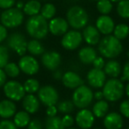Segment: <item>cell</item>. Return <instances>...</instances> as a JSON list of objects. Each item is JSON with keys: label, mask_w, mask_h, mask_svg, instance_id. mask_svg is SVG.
Wrapping results in <instances>:
<instances>
[{"label": "cell", "mask_w": 129, "mask_h": 129, "mask_svg": "<svg viewBox=\"0 0 129 129\" xmlns=\"http://www.w3.org/2000/svg\"><path fill=\"white\" fill-rule=\"evenodd\" d=\"M41 60L43 67H45L49 70L53 71L59 67L61 63V56L58 52L55 51V50L43 52Z\"/></svg>", "instance_id": "cell-15"}, {"label": "cell", "mask_w": 129, "mask_h": 129, "mask_svg": "<svg viewBox=\"0 0 129 129\" xmlns=\"http://www.w3.org/2000/svg\"><path fill=\"white\" fill-rule=\"evenodd\" d=\"M119 111L122 116L129 118V99L125 100L120 104L119 105Z\"/></svg>", "instance_id": "cell-37"}, {"label": "cell", "mask_w": 129, "mask_h": 129, "mask_svg": "<svg viewBox=\"0 0 129 129\" xmlns=\"http://www.w3.org/2000/svg\"><path fill=\"white\" fill-rule=\"evenodd\" d=\"M7 45L11 50L15 51L19 56H24L27 52V42L24 35L20 32L11 34L7 37Z\"/></svg>", "instance_id": "cell-8"}, {"label": "cell", "mask_w": 129, "mask_h": 129, "mask_svg": "<svg viewBox=\"0 0 129 129\" xmlns=\"http://www.w3.org/2000/svg\"><path fill=\"white\" fill-rule=\"evenodd\" d=\"M82 35L76 29L67 31L61 39V45L64 49L68 50H74L81 45L82 42Z\"/></svg>", "instance_id": "cell-10"}, {"label": "cell", "mask_w": 129, "mask_h": 129, "mask_svg": "<svg viewBox=\"0 0 129 129\" xmlns=\"http://www.w3.org/2000/svg\"><path fill=\"white\" fill-rule=\"evenodd\" d=\"M117 13L123 19H129V0H121L117 6Z\"/></svg>", "instance_id": "cell-32"}, {"label": "cell", "mask_w": 129, "mask_h": 129, "mask_svg": "<svg viewBox=\"0 0 129 129\" xmlns=\"http://www.w3.org/2000/svg\"><path fill=\"white\" fill-rule=\"evenodd\" d=\"M38 99L47 107L50 105H55L58 102V93L57 89L50 85L43 86L38 90Z\"/></svg>", "instance_id": "cell-9"}, {"label": "cell", "mask_w": 129, "mask_h": 129, "mask_svg": "<svg viewBox=\"0 0 129 129\" xmlns=\"http://www.w3.org/2000/svg\"><path fill=\"white\" fill-rule=\"evenodd\" d=\"M0 129H17L13 121L9 119H3L0 121Z\"/></svg>", "instance_id": "cell-38"}, {"label": "cell", "mask_w": 129, "mask_h": 129, "mask_svg": "<svg viewBox=\"0 0 129 129\" xmlns=\"http://www.w3.org/2000/svg\"><path fill=\"white\" fill-rule=\"evenodd\" d=\"M41 8V3L38 0H29L26 4H24V7L22 10H23V13L30 17L39 14Z\"/></svg>", "instance_id": "cell-24"}, {"label": "cell", "mask_w": 129, "mask_h": 129, "mask_svg": "<svg viewBox=\"0 0 129 129\" xmlns=\"http://www.w3.org/2000/svg\"><path fill=\"white\" fill-rule=\"evenodd\" d=\"M95 27L98 29L101 34L107 36L113 32L115 23L109 15H101L97 18L96 22H95Z\"/></svg>", "instance_id": "cell-16"}, {"label": "cell", "mask_w": 129, "mask_h": 129, "mask_svg": "<svg viewBox=\"0 0 129 129\" xmlns=\"http://www.w3.org/2000/svg\"><path fill=\"white\" fill-rule=\"evenodd\" d=\"M94 97H95L97 101L102 100L103 97H104V94H103L102 91H96L95 94H94Z\"/></svg>", "instance_id": "cell-47"}, {"label": "cell", "mask_w": 129, "mask_h": 129, "mask_svg": "<svg viewBox=\"0 0 129 129\" xmlns=\"http://www.w3.org/2000/svg\"><path fill=\"white\" fill-rule=\"evenodd\" d=\"M94 98L91 88L85 85H81L75 88L73 94V103L79 109H85L90 105Z\"/></svg>", "instance_id": "cell-6"}, {"label": "cell", "mask_w": 129, "mask_h": 129, "mask_svg": "<svg viewBox=\"0 0 129 129\" xmlns=\"http://www.w3.org/2000/svg\"><path fill=\"white\" fill-rule=\"evenodd\" d=\"M16 104L10 99L0 101V117L4 119H8L16 113Z\"/></svg>", "instance_id": "cell-21"}, {"label": "cell", "mask_w": 129, "mask_h": 129, "mask_svg": "<svg viewBox=\"0 0 129 129\" xmlns=\"http://www.w3.org/2000/svg\"><path fill=\"white\" fill-rule=\"evenodd\" d=\"M18 66L20 71L27 75H35L39 71V63L33 56H22L19 60Z\"/></svg>", "instance_id": "cell-11"}, {"label": "cell", "mask_w": 129, "mask_h": 129, "mask_svg": "<svg viewBox=\"0 0 129 129\" xmlns=\"http://www.w3.org/2000/svg\"><path fill=\"white\" fill-rule=\"evenodd\" d=\"M26 30L34 39H43L48 35L49 23L41 14L30 16L26 22Z\"/></svg>", "instance_id": "cell-1"}, {"label": "cell", "mask_w": 129, "mask_h": 129, "mask_svg": "<svg viewBox=\"0 0 129 129\" xmlns=\"http://www.w3.org/2000/svg\"><path fill=\"white\" fill-rule=\"evenodd\" d=\"M112 2L110 0H97L96 8L102 15H108L112 10Z\"/></svg>", "instance_id": "cell-31"}, {"label": "cell", "mask_w": 129, "mask_h": 129, "mask_svg": "<svg viewBox=\"0 0 129 129\" xmlns=\"http://www.w3.org/2000/svg\"><path fill=\"white\" fill-rule=\"evenodd\" d=\"M125 91V87L120 80L111 78L105 81L103 87L104 97L110 102H116L122 97Z\"/></svg>", "instance_id": "cell-4"}, {"label": "cell", "mask_w": 129, "mask_h": 129, "mask_svg": "<svg viewBox=\"0 0 129 129\" xmlns=\"http://www.w3.org/2000/svg\"><path fill=\"white\" fill-rule=\"evenodd\" d=\"M95 129H101V128H95Z\"/></svg>", "instance_id": "cell-55"}, {"label": "cell", "mask_w": 129, "mask_h": 129, "mask_svg": "<svg viewBox=\"0 0 129 129\" xmlns=\"http://www.w3.org/2000/svg\"><path fill=\"white\" fill-rule=\"evenodd\" d=\"M93 66H94V68H97V69H103L104 67V59L103 57H96L95 59L93 61Z\"/></svg>", "instance_id": "cell-42"}, {"label": "cell", "mask_w": 129, "mask_h": 129, "mask_svg": "<svg viewBox=\"0 0 129 129\" xmlns=\"http://www.w3.org/2000/svg\"><path fill=\"white\" fill-rule=\"evenodd\" d=\"M3 90L7 99H10L13 102L22 100L26 95L23 85L17 81H6V84L3 86Z\"/></svg>", "instance_id": "cell-7"}, {"label": "cell", "mask_w": 129, "mask_h": 129, "mask_svg": "<svg viewBox=\"0 0 129 129\" xmlns=\"http://www.w3.org/2000/svg\"><path fill=\"white\" fill-rule=\"evenodd\" d=\"M6 78H7V75H6V74L4 71V69L0 68V88L3 87L5 84H6Z\"/></svg>", "instance_id": "cell-46"}, {"label": "cell", "mask_w": 129, "mask_h": 129, "mask_svg": "<svg viewBox=\"0 0 129 129\" xmlns=\"http://www.w3.org/2000/svg\"><path fill=\"white\" fill-rule=\"evenodd\" d=\"M127 57H129V51L127 52Z\"/></svg>", "instance_id": "cell-53"}, {"label": "cell", "mask_w": 129, "mask_h": 129, "mask_svg": "<svg viewBox=\"0 0 129 129\" xmlns=\"http://www.w3.org/2000/svg\"><path fill=\"white\" fill-rule=\"evenodd\" d=\"M57 111H59L61 113H64V114H69L72 111H74V104L73 101L70 100H63L60 103H58L57 106Z\"/></svg>", "instance_id": "cell-35"}, {"label": "cell", "mask_w": 129, "mask_h": 129, "mask_svg": "<svg viewBox=\"0 0 129 129\" xmlns=\"http://www.w3.org/2000/svg\"><path fill=\"white\" fill-rule=\"evenodd\" d=\"M22 106L24 110L29 114L36 113L39 110L40 101L38 97H36L33 94H27L22 98Z\"/></svg>", "instance_id": "cell-20"}, {"label": "cell", "mask_w": 129, "mask_h": 129, "mask_svg": "<svg viewBox=\"0 0 129 129\" xmlns=\"http://www.w3.org/2000/svg\"><path fill=\"white\" fill-rule=\"evenodd\" d=\"M62 76H63V74H62V73H61V71H56L55 74H53V77L55 78L56 80L61 79V78H62Z\"/></svg>", "instance_id": "cell-48"}, {"label": "cell", "mask_w": 129, "mask_h": 129, "mask_svg": "<svg viewBox=\"0 0 129 129\" xmlns=\"http://www.w3.org/2000/svg\"><path fill=\"white\" fill-rule=\"evenodd\" d=\"M15 4H16V0H0V9H9L13 7Z\"/></svg>", "instance_id": "cell-39"}, {"label": "cell", "mask_w": 129, "mask_h": 129, "mask_svg": "<svg viewBox=\"0 0 129 129\" xmlns=\"http://www.w3.org/2000/svg\"><path fill=\"white\" fill-rule=\"evenodd\" d=\"M82 38L88 45H96L101 40V33L94 26H86L83 29Z\"/></svg>", "instance_id": "cell-19"}, {"label": "cell", "mask_w": 129, "mask_h": 129, "mask_svg": "<svg viewBox=\"0 0 129 129\" xmlns=\"http://www.w3.org/2000/svg\"><path fill=\"white\" fill-rule=\"evenodd\" d=\"M57 113V108L55 105H50L48 106L46 111V114L48 117H54Z\"/></svg>", "instance_id": "cell-45"}, {"label": "cell", "mask_w": 129, "mask_h": 129, "mask_svg": "<svg viewBox=\"0 0 129 129\" xmlns=\"http://www.w3.org/2000/svg\"><path fill=\"white\" fill-rule=\"evenodd\" d=\"M30 116L29 113L27 112L26 111H20L15 113L13 116V123L17 127H25L28 125L30 122Z\"/></svg>", "instance_id": "cell-26"}, {"label": "cell", "mask_w": 129, "mask_h": 129, "mask_svg": "<svg viewBox=\"0 0 129 129\" xmlns=\"http://www.w3.org/2000/svg\"><path fill=\"white\" fill-rule=\"evenodd\" d=\"M4 71L6 72V75L11 78L18 77L20 73V67H19V66L13 62H10V63L8 62L7 64L5 66Z\"/></svg>", "instance_id": "cell-34"}, {"label": "cell", "mask_w": 129, "mask_h": 129, "mask_svg": "<svg viewBox=\"0 0 129 129\" xmlns=\"http://www.w3.org/2000/svg\"><path fill=\"white\" fill-rule=\"evenodd\" d=\"M120 81L123 82V81H129V60L127 61L126 63L125 64L124 66V68H123V77L121 78Z\"/></svg>", "instance_id": "cell-43"}, {"label": "cell", "mask_w": 129, "mask_h": 129, "mask_svg": "<svg viewBox=\"0 0 129 129\" xmlns=\"http://www.w3.org/2000/svg\"><path fill=\"white\" fill-rule=\"evenodd\" d=\"M56 12H57V9H56L55 6L53 4H50V3H47L44 6H42L41 8V15L46 20H51L56 14Z\"/></svg>", "instance_id": "cell-30"}, {"label": "cell", "mask_w": 129, "mask_h": 129, "mask_svg": "<svg viewBox=\"0 0 129 129\" xmlns=\"http://www.w3.org/2000/svg\"><path fill=\"white\" fill-rule=\"evenodd\" d=\"M93 1H97V0H93Z\"/></svg>", "instance_id": "cell-54"}, {"label": "cell", "mask_w": 129, "mask_h": 129, "mask_svg": "<svg viewBox=\"0 0 129 129\" xmlns=\"http://www.w3.org/2000/svg\"><path fill=\"white\" fill-rule=\"evenodd\" d=\"M23 87H24V89H25L26 93L34 94L39 90L40 84H39V82H38L37 80L30 78V79H27V81H25Z\"/></svg>", "instance_id": "cell-33"}, {"label": "cell", "mask_w": 129, "mask_h": 129, "mask_svg": "<svg viewBox=\"0 0 129 129\" xmlns=\"http://www.w3.org/2000/svg\"><path fill=\"white\" fill-rule=\"evenodd\" d=\"M98 50L104 57L114 58L122 52L123 46L120 40L114 36L107 35L98 43Z\"/></svg>", "instance_id": "cell-2"}, {"label": "cell", "mask_w": 129, "mask_h": 129, "mask_svg": "<svg viewBox=\"0 0 129 129\" xmlns=\"http://www.w3.org/2000/svg\"><path fill=\"white\" fill-rule=\"evenodd\" d=\"M113 36L118 40H124L129 36V27L126 24L119 23L115 26L113 30Z\"/></svg>", "instance_id": "cell-28"}, {"label": "cell", "mask_w": 129, "mask_h": 129, "mask_svg": "<svg viewBox=\"0 0 129 129\" xmlns=\"http://www.w3.org/2000/svg\"><path fill=\"white\" fill-rule=\"evenodd\" d=\"M62 122L64 124V127L66 128H68V127H72V125H74V118L71 115L66 114L62 118Z\"/></svg>", "instance_id": "cell-41"}, {"label": "cell", "mask_w": 129, "mask_h": 129, "mask_svg": "<svg viewBox=\"0 0 129 129\" xmlns=\"http://www.w3.org/2000/svg\"><path fill=\"white\" fill-rule=\"evenodd\" d=\"M8 33H7V28L5 26H3L2 24H0V43L4 42L5 40L7 38Z\"/></svg>", "instance_id": "cell-44"}, {"label": "cell", "mask_w": 129, "mask_h": 129, "mask_svg": "<svg viewBox=\"0 0 129 129\" xmlns=\"http://www.w3.org/2000/svg\"><path fill=\"white\" fill-rule=\"evenodd\" d=\"M87 80L92 88H100L104 87V83L106 81V74L103 69L93 68L88 73Z\"/></svg>", "instance_id": "cell-13"}, {"label": "cell", "mask_w": 129, "mask_h": 129, "mask_svg": "<svg viewBox=\"0 0 129 129\" xmlns=\"http://www.w3.org/2000/svg\"><path fill=\"white\" fill-rule=\"evenodd\" d=\"M104 73L111 78H117L121 74V66L117 60H110L104 64Z\"/></svg>", "instance_id": "cell-23"}, {"label": "cell", "mask_w": 129, "mask_h": 129, "mask_svg": "<svg viewBox=\"0 0 129 129\" xmlns=\"http://www.w3.org/2000/svg\"><path fill=\"white\" fill-rule=\"evenodd\" d=\"M109 111V104L105 100H99L93 106V112L94 116L96 118H104Z\"/></svg>", "instance_id": "cell-25"}, {"label": "cell", "mask_w": 129, "mask_h": 129, "mask_svg": "<svg viewBox=\"0 0 129 129\" xmlns=\"http://www.w3.org/2000/svg\"><path fill=\"white\" fill-rule=\"evenodd\" d=\"M67 129H77V128H74V127H68V128Z\"/></svg>", "instance_id": "cell-52"}, {"label": "cell", "mask_w": 129, "mask_h": 129, "mask_svg": "<svg viewBox=\"0 0 129 129\" xmlns=\"http://www.w3.org/2000/svg\"><path fill=\"white\" fill-rule=\"evenodd\" d=\"M46 129H66L62 122V118L57 116L48 117L45 123Z\"/></svg>", "instance_id": "cell-29"}, {"label": "cell", "mask_w": 129, "mask_h": 129, "mask_svg": "<svg viewBox=\"0 0 129 129\" xmlns=\"http://www.w3.org/2000/svg\"><path fill=\"white\" fill-rule=\"evenodd\" d=\"M78 57L83 64H91L97 57V54L95 49L88 46L81 49L78 53Z\"/></svg>", "instance_id": "cell-22"}, {"label": "cell", "mask_w": 129, "mask_h": 129, "mask_svg": "<svg viewBox=\"0 0 129 129\" xmlns=\"http://www.w3.org/2000/svg\"><path fill=\"white\" fill-rule=\"evenodd\" d=\"M110 1L112 3H118L119 1H121V0H110Z\"/></svg>", "instance_id": "cell-51"}, {"label": "cell", "mask_w": 129, "mask_h": 129, "mask_svg": "<svg viewBox=\"0 0 129 129\" xmlns=\"http://www.w3.org/2000/svg\"><path fill=\"white\" fill-rule=\"evenodd\" d=\"M62 82L64 87L70 89H75L76 88L80 87L81 85H83V81L81 78V76L78 74L72 71L64 73L62 76Z\"/></svg>", "instance_id": "cell-18"}, {"label": "cell", "mask_w": 129, "mask_h": 129, "mask_svg": "<svg viewBox=\"0 0 129 129\" xmlns=\"http://www.w3.org/2000/svg\"><path fill=\"white\" fill-rule=\"evenodd\" d=\"M9 60V51L5 45L0 44V68H4Z\"/></svg>", "instance_id": "cell-36"}, {"label": "cell", "mask_w": 129, "mask_h": 129, "mask_svg": "<svg viewBox=\"0 0 129 129\" xmlns=\"http://www.w3.org/2000/svg\"><path fill=\"white\" fill-rule=\"evenodd\" d=\"M24 7V3L22 2V1H19V2L16 3V8H18V9L20 10H22Z\"/></svg>", "instance_id": "cell-49"}, {"label": "cell", "mask_w": 129, "mask_h": 129, "mask_svg": "<svg viewBox=\"0 0 129 129\" xmlns=\"http://www.w3.org/2000/svg\"><path fill=\"white\" fill-rule=\"evenodd\" d=\"M67 20L70 27L78 30L87 26L88 22V14L83 7L74 6L70 7L67 11Z\"/></svg>", "instance_id": "cell-3"}, {"label": "cell", "mask_w": 129, "mask_h": 129, "mask_svg": "<svg viewBox=\"0 0 129 129\" xmlns=\"http://www.w3.org/2000/svg\"><path fill=\"white\" fill-rule=\"evenodd\" d=\"M123 124V117L118 112L112 111V112L107 113L104 116V125L106 129H121Z\"/></svg>", "instance_id": "cell-17"}, {"label": "cell", "mask_w": 129, "mask_h": 129, "mask_svg": "<svg viewBox=\"0 0 129 129\" xmlns=\"http://www.w3.org/2000/svg\"><path fill=\"white\" fill-rule=\"evenodd\" d=\"M68 22L66 19L57 17L52 18L49 22V32L53 36H63L68 31Z\"/></svg>", "instance_id": "cell-14"}, {"label": "cell", "mask_w": 129, "mask_h": 129, "mask_svg": "<svg viewBox=\"0 0 129 129\" xmlns=\"http://www.w3.org/2000/svg\"><path fill=\"white\" fill-rule=\"evenodd\" d=\"M75 122L81 129H89L94 125L95 116L89 110L81 109L76 114Z\"/></svg>", "instance_id": "cell-12"}, {"label": "cell", "mask_w": 129, "mask_h": 129, "mask_svg": "<svg viewBox=\"0 0 129 129\" xmlns=\"http://www.w3.org/2000/svg\"><path fill=\"white\" fill-rule=\"evenodd\" d=\"M1 24L6 28H15L20 27L24 20V13L21 10L16 7H12L4 10L0 14Z\"/></svg>", "instance_id": "cell-5"}, {"label": "cell", "mask_w": 129, "mask_h": 129, "mask_svg": "<svg viewBox=\"0 0 129 129\" xmlns=\"http://www.w3.org/2000/svg\"><path fill=\"white\" fill-rule=\"evenodd\" d=\"M27 50L31 55L38 56V55H42L44 52V47L42 44V43H40L39 40L33 39L30 40L27 43Z\"/></svg>", "instance_id": "cell-27"}, {"label": "cell", "mask_w": 129, "mask_h": 129, "mask_svg": "<svg viewBox=\"0 0 129 129\" xmlns=\"http://www.w3.org/2000/svg\"><path fill=\"white\" fill-rule=\"evenodd\" d=\"M27 129H42L43 125L40 119L35 118V119L30 120V122L28 123V125H27Z\"/></svg>", "instance_id": "cell-40"}, {"label": "cell", "mask_w": 129, "mask_h": 129, "mask_svg": "<svg viewBox=\"0 0 129 129\" xmlns=\"http://www.w3.org/2000/svg\"><path fill=\"white\" fill-rule=\"evenodd\" d=\"M125 94H126V95H127V97L129 98V82L126 84V86H125Z\"/></svg>", "instance_id": "cell-50"}, {"label": "cell", "mask_w": 129, "mask_h": 129, "mask_svg": "<svg viewBox=\"0 0 129 129\" xmlns=\"http://www.w3.org/2000/svg\"><path fill=\"white\" fill-rule=\"evenodd\" d=\"M127 129H129V127H128V128H127Z\"/></svg>", "instance_id": "cell-56"}]
</instances>
